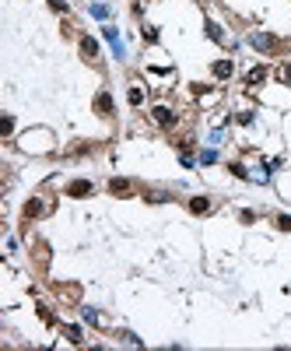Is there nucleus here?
I'll return each mask as SVG.
<instances>
[{
	"label": "nucleus",
	"instance_id": "nucleus-2",
	"mask_svg": "<svg viewBox=\"0 0 291 351\" xmlns=\"http://www.w3.org/2000/svg\"><path fill=\"white\" fill-rule=\"evenodd\" d=\"M154 123H162V127H172V123H176V116H172V109L158 106V109H154Z\"/></svg>",
	"mask_w": 291,
	"mask_h": 351
},
{
	"label": "nucleus",
	"instance_id": "nucleus-11",
	"mask_svg": "<svg viewBox=\"0 0 291 351\" xmlns=\"http://www.w3.org/2000/svg\"><path fill=\"white\" fill-rule=\"evenodd\" d=\"M92 14H95V18H106L109 11H106V4H95V7H92Z\"/></svg>",
	"mask_w": 291,
	"mask_h": 351
},
{
	"label": "nucleus",
	"instance_id": "nucleus-4",
	"mask_svg": "<svg viewBox=\"0 0 291 351\" xmlns=\"http://www.w3.org/2000/svg\"><path fill=\"white\" fill-rule=\"evenodd\" d=\"M81 53L88 56V60H98V42L95 39H81Z\"/></svg>",
	"mask_w": 291,
	"mask_h": 351
},
{
	"label": "nucleus",
	"instance_id": "nucleus-5",
	"mask_svg": "<svg viewBox=\"0 0 291 351\" xmlns=\"http://www.w3.org/2000/svg\"><path fill=\"white\" fill-rule=\"evenodd\" d=\"M95 109H98V112H102V116H109V109H112V98H109V95H106V92H102V95H98V98H95Z\"/></svg>",
	"mask_w": 291,
	"mask_h": 351
},
{
	"label": "nucleus",
	"instance_id": "nucleus-7",
	"mask_svg": "<svg viewBox=\"0 0 291 351\" xmlns=\"http://www.w3.org/2000/svg\"><path fill=\"white\" fill-rule=\"evenodd\" d=\"M211 207V200H203V197H197V200H190V211L193 214H203V211H207Z\"/></svg>",
	"mask_w": 291,
	"mask_h": 351
},
{
	"label": "nucleus",
	"instance_id": "nucleus-9",
	"mask_svg": "<svg viewBox=\"0 0 291 351\" xmlns=\"http://www.w3.org/2000/svg\"><path fill=\"white\" fill-rule=\"evenodd\" d=\"M109 190H112V193H126L130 183H126V179H112V183H109Z\"/></svg>",
	"mask_w": 291,
	"mask_h": 351
},
{
	"label": "nucleus",
	"instance_id": "nucleus-3",
	"mask_svg": "<svg viewBox=\"0 0 291 351\" xmlns=\"http://www.w3.org/2000/svg\"><path fill=\"white\" fill-rule=\"evenodd\" d=\"M67 193H70V197H84V193H92V183H88V179H77V183H70Z\"/></svg>",
	"mask_w": 291,
	"mask_h": 351
},
{
	"label": "nucleus",
	"instance_id": "nucleus-13",
	"mask_svg": "<svg viewBox=\"0 0 291 351\" xmlns=\"http://www.w3.org/2000/svg\"><path fill=\"white\" fill-rule=\"evenodd\" d=\"M281 81H291V64H288V67H281Z\"/></svg>",
	"mask_w": 291,
	"mask_h": 351
},
{
	"label": "nucleus",
	"instance_id": "nucleus-10",
	"mask_svg": "<svg viewBox=\"0 0 291 351\" xmlns=\"http://www.w3.org/2000/svg\"><path fill=\"white\" fill-rule=\"evenodd\" d=\"M130 102H134V106H140V102H144V92H140V88H130Z\"/></svg>",
	"mask_w": 291,
	"mask_h": 351
},
{
	"label": "nucleus",
	"instance_id": "nucleus-12",
	"mask_svg": "<svg viewBox=\"0 0 291 351\" xmlns=\"http://www.w3.org/2000/svg\"><path fill=\"white\" fill-rule=\"evenodd\" d=\"M277 225H281L284 232H291V218H288V214H281V218H277Z\"/></svg>",
	"mask_w": 291,
	"mask_h": 351
},
{
	"label": "nucleus",
	"instance_id": "nucleus-1",
	"mask_svg": "<svg viewBox=\"0 0 291 351\" xmlns=\"http://www.w3.org/2000/svg\"><path fill=\"white\" fill-rule=\"evenodd\" d=\"M249 42H253L256 49H263V53H267V49H274V35H267V32H256Z\"/></svg>",
	"mask_w": 291,
	"mask_h": 351
},
{
	"label": "nucleus",
	"instance_id": "nucleus-6",
	"mask_svg": "<svg viewBox=\"0 0 291 351\" xmlns=\"http://www.w3.org/2000/svg\"><path fill=\"white\" fill-rule=\"evenodd\" d=\"M214 74H217V78H228V74H231V60H217V64H214Z\"/></svg>",
	"mask_w": 291,
	"mask_h": 351
},
{
	"label": "nucleus",
	"instance_id": "nucleus-8",
	"mask_svg": "<svg viewBox=\"0 0 291 351\" xmlns=\"http://www.w3.org/2000/svg\"><path fill=\"white\" fill-rule=\"evenodd\" d=\"M263 78H267V70H263V67H256V70H249V78H245V81H249V84H260Z\"/></svg>",
	"mask_w": 291,
	"mask_h": 351
}]
</instances>
